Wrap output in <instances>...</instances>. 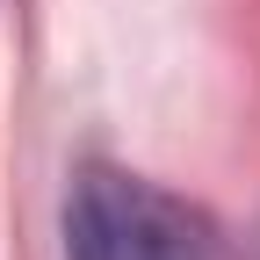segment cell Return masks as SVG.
I'll return each mask as SVG.
<instances>
[{"instance_id":"cell-1","label":"cell","mask_w":260,"mask_h":260,"mask_svg":"<svg viewBox=\"0 0 260 260\" xmlns=\"http://www.w3.org/2000/svg\"><path fill=\"white\" fill-rule=\"evenodd\" d=\"M65 260H224V232L145 174L87 167L65 203Z\"/></svg>"}]
</instances>
